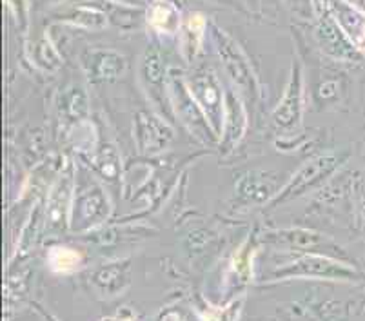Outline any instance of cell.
Instances as JSON below:
<instances>
[{"label": "cell", "mask_w": 365, "mask_h": 321, "mask_svg": "<svg viewBox=\"0 0 365 321\" xmlns=\"http://www.w3.org/2000/svg\"><path fill=\"white\" fill-rule=\"evenodd\" d=\"M82 69L89 84H108V82L117 80L125 73L128 60L115 49L108 48H93L82 55L81 58Z\"/></svg>", "instance_id": "10"}, {"label": "cell", "mask_w": 365, "mask_h": 321, "mask_svg": "<svg viewBox=\"0 0 365 321\" xmlns=\"http://www.w3.org/2000/svg\"><path fill=\"white\" fill-rule=\"evenodd\" d=\"M91 283L104 296L122 294V290L129 285V263L128 261H117V263L98 267L93 273Z\"/></svg>", "instance_id": "18"}, {"label": "cell", "mask_w": 365, "mask_h": 321, "mask_svg": "<svg viewBox=\"0 0 365 321\" xmlns=\"http://www.w3.org/2000/svg\"><path fill=\"white\" fill-rule=\"evenodd\" d=\"M117 2H124V4H129V0H117Z\"/></svg>", "instance_id": "32"}, {"label": "cell", "mask_w": 365, "mask_h": 321, "mask_svg": "<svg viewBox=\"0 0 365 321\" xmlns=\"http://www.w3.org/2000/svg\"><path fill=\"white\" fill-rule=\"evenodd\" d=\"M48 267L56 274H73L84 267V256L81 251L68 247V245H55L48 251Z\"/></svg>", "instance_id": "21"}, {"label": "cell", "mask_w": 365, "mask_h": 321, "mask_svg": "<svg viewBox=\"0 0 365 321\" xmlns=\"http://www.w3.org/2000/svg\"><path fill=\"white\" fill-rule=\"evenodd\" d=\"M187 88L204 115L207 117L209 124L215 129L218 138L222 137L225 115V89L222 88V80L218 73L211 65H198L185 77Z\"/></svg>", "instance_id": "5"}, {"label": "cell", "mask_w": 365, "mask_h": 321, "mask_svg": "<svg viewBox=\"0 0 365 321\" xmlns=\"http://www.w3.org/2000/svg\"><path fill=\"white\" fill-rule=\"evenodd\" d=\"M44 2H48V4H58L62 0H44Z\"/></svg>", "instance_id": "31"}, {"label": "cell", "mask_w": 365, "mask_h": 321, "mask_svg": "<svg viewBox=\"0 0 365 321\" xmlns=\"http://www.w3.org/2000/svg\"><path fill=\"white\" fill-rule=\"evenodd\" d=\"M242 305L244 300H235L227 307L205 305V309L200 310V321H238Z\"/></svg>", "instance_id": "25"}, {"label": "cell", "mask_w": 365, "mask_h": 321, "mask_svg": "<svg viewBox=\"0 0 365 321\" xmlns=\"http://www.w3.org/2000/svg\"><path fill=\"white\" fill-rule=\"evenodd\" d=\"M73 193H75V167L71 165L68 173L62 174L48 198L46 207V220L53 229H64L66 223L71 221Z\"/></svg>", "instance_id": "12"}, {"label": "cell", "mask_w": 365, "mask_h": 321, "mask_svg": "<svg viewBox=\"0 0 365 321\" xmlns=\"http://www.w3.org/2000/svg\"><path fill=\"white\" fill-rule=\"evenodd\" d=\"M361 216L365 220V194H364V200H361Z\"/></svg>", "instance_id": "30"}, {"label": "cell", "mask_w": 365, "mask_h": 321, "mask_svg": "<svg viewBox=\"0 0 365 321\" xmlns=\"http://www.w3.org/2000/svg\"><path fill=\"white\" fill-rule=\"evenodd\" d=\"M349 158V149H334V151H327V153L311 158L309 162H305L297 173L287 180V184L278 191L277 196L269 201V207L277 209V207L287 205L289 201L297 200V198L318 189L329 180L333 174H336Z\"/></svg>", "instance_id": "2"}, {"label": "cell", "mask_w": 365, "mask_h": 321, "mask_svg": "<svg viewBox=\"0 0 365 321\" xmlns=\"http://www.w3.org/2000/svg\"><path fill=\"white\" fill-rule=\"evenodd\" d=\"M145 21L155 33L160 35H180L184 21L182 13L173 0H151L145 8Z\"/></svg>", "instance_id": "16"}, {"label": "cell", "mask_w": 365, "mask_h": 321, "mask_svg": "<svg viewBox=\"0 0 365 321\" xmlns=\"http://www.w3.org/2000/svg\"><path fill=\"white\" fill-rule=\"evenodd\" d=\"M235 191L244 204L262 205L265 201L273 200L280 189H277L274 178L271 174L264 173V171H253V173L244 174L238 180Z\"/></svg>", "instance_id": "15"}, {"label": "cell", "mask_w": 365, "mask_h": 321, "mask_svg": "<svg viewBox=\"0 0 365 321\" xmlns=\"http://www.w3.org/2000/svg\"><path fill=\"white\" fill-rule=\"evenodd\" d=\"M158 321H191L187 316H185L182 310H177V309H169L165 310V312H162L160 320Z\"/></svg>", "instance_id": "27"}, {"label": "cell", "mask_w": 365, "mask_h": 321, "mask_svg": "<svg viewBox=\"0 0 365 321\" xmlns=\"http://www.w3.org/2000/svg\"><path fill=\"white\" fill-rule=\"evenodd\" d=\"M345 2L353 6V8L360 9V11H365V0H345Z\"/></svg>", "instance_id": "28"}, {"label": "cell", "mask_w": 365, "mask_h": 321, "mask_svg": "<svg viewBox=\"0 0 365 321\" xmlns=\"http://www.w3.org/2000/svg\"><path fill=\"white\" fill-rule=\"evenodd\" d=\"M138 78L144 88L145 95L155 105L158 115L165 118V115H171V100H169V69L165 68V62L162 58L160 49L151 46L144 51L140 58V68H138Z\"/></svg>", "instance_id": "8"}, {"label": "cell", "mask_w": 365, "mask_h": 321, "mask_svg": "<svg viewBox=\"0 0 365 321\" xmlns=\"http://www.w3.org/2000/svg\"><path fill=\"white\" fill-rule=\"evenodd\" d=\"M31 62L42 71L55 73L62 65V58L48 35H42L31 48Z\"/></svg>", "instance_id": "23"}, {"label": "cell", "mask_w": 365, "mask_h": 321, "mask_svg": "<svg viewBox=\"0 0 365 321\" xmlns=\"http://www.w3.org/2000/svg\"><path fill=\"white\" fill-rule=\"evenodd\" d=\"M49 321H55V320H49Z\"/></svg>", "instance_id": "34"}, {"label": "cell", "mask_w": 365, "mask_h": 321, "mask_svg": "<svg viewBox=\"0 0 365 321\" xmlns=\"http://www.w3.org/2000/svg\"><path fill=\"white\" fill-rule=\"evenodd\" d=\"M249 127L247 109H245L242 95L235 88L225 89V115H224V129L218 142L222 157H227L233 153L242 138L245 137Z\"/></svg>", "instance_id": "11"}, {"label": "cell", "mask_w": 365, "mask_h": 321, "mask_svg": "<svg viewBox=\"0 0 365 321\" xmlns=\"http://www.w3.org/2000/svg\"><path fill=\"white\" fill-rule=\"evenodd\" d=\"M91 171L106 181H117L120 178V157L117 147L109 142L98 144L97 149L89 154Z\"/></svg>", "instance_id": "20"}, {"label": "cell", "mask_w": 365, "mask_h": 321, "mask_svg": "<svg viewBox=\"0 0 365 321\" xmlns=\"http://www.w3.org/2000/svg\"><path fill=\"white\" fill-rule=\"evenodd\" d=\"M255 254H257V245L251 240H247L238 249V253H235L233 260H231V270H233L237 280L242 281V283H247L253 278Z\"/></svg>", "instance_id": "24"}, {"label": "cell", "mask_w": 365, "mask_h": 321, "mask_svg": "<svg viewBox=\"0 0 365 321\" xmlns=\"http://www.w3.org/2000/svg\"><path fill=\"white\" fill-rule=\"evenodd\" d=\"M111 214V201L98 177L84 164L75 165V193H73V231H89L104 223Z\"/></svg>", "instance_id": "1"}, {"label": "cell", "mask_w": 365, "mask_h": 321, "mask_svg": "<svg viewBox=\"0 0 365 321\" xmlns=\"http://www.w3.org/2000/svg\"><path fill=\"white\" fill-rule=\"evenodd\" d=\"M109 321H137V317L131 316V314H124V316H117L115 320H109Z\"/></svg>", "instance_id": "29"}, {"label": "cell", "mask_w": 365, "mask_h": 321, "mask_svg": "<svg viewBox=\"0 0 365 321\" xmlns=\"http://www.w3.org/2000/svg\"><path fill=\"white\" fill-rule=\"evenodd\" d=\"M56 112L64 124L82 125L89 118V98L88 91L82 84L73 82L66 85L56 95Z\"/></svg>", "instance_id": "13"}, {"label": "cell", "mask_w": 365, "mask_h": 321, "mask_svg": "<svg viewBox=\"0 0 365 321\" xmlns=\"http://www.w3.org/2000/svg\"><path fill=\"white\" fill-rule=\"evenodd\" d=\"M211 31H213L215 48H217L218 56H220L222 65H224L225 73L233 82L235 89L238 88V93L242 97L257 100L260 85H258L257 75H255L253 65H251V60L247 58L245 51L233 36L227 35L218 26H213Z\"/></svg>", "instance_id": "4"}, {"label": "cell", "mask_w": 365, "mask_h": 321, "mask_svg": "<svg viewBox=\"0 0 365 321\" xmlns=\"http://www.w3.org/2000/svg\"><path fill=\"white\" fill-rule=\"evenodd\" d=\"M273 276L278 280L284 278H324V280H344L360 281L365 280L356 267L340 261L338 258L324 256V254H304L300 258L287 261L282 267L273 270Z\"/></svg>", "instance_id": "6"}, {"label": "cell", "mask_w": 365, "mask_h": 321, "mask_svg": "<svg viewBox=\"0 0 365 321\" xmlns=\"http://www.w3.org/2000/svg\"><path fill=\"white\" fill-rule=\"evenodd\" d=\"M215 2H220V4H222V2H225V0H215Z\"/></svg>", "instance_id": "33"}, {"label": "cell", "mask_w": 365, "mask_h": 321, "mask_svg": "<svg viewBox=\"0 0 365 321\" xmlns=\"http://www.w3.org/2000/svg\"><path fill=\"white\" fill-rule=\"evenodd\" d=\"M302 118H304V71L298 62H293L289 80L285 84L277 107L271 112V127L282 137H293L302 127Z\"/></svg>", "instance_id": "7"}, {"label": "cell", "mask_w": 365, "mask_h": 321, "mask_svg": "<svg viewBox=\"0 0 365 321\" xmlns=\"http://www.w3.org/2000/svg\"><path fill=\"white\" fill-rule=\"evenodd\" d=\"M169 100H171L173 115L189 133L209 147H218L220 138L215 133L207 117L189 91L185 77L177 69H169Z\"/></svg>", "instance_id": "3"}, {"label": "cell", "mask_w": 365, "mask_h": 321, "mask_svg": "<svg viewBox=\"0 0 365 321\" xmlns=\"http://www.w3.org/2000/svg\"><path fill=\"white\" fill-rule=\"evenodd\" d=\"M64 22L76 26V28L91 29V31H101V29L108 28L109 21L108 15L97 8L95 4H78L64 15Z\"/></svg>", "instance_id": "22"}, {"label": "cell", "mask_w": 365, "mask_h": 321, "mask_svg": "<svg viewBox=\"0 0 365 321\" xmlns=\"http://www.w3.org/2000/svg\"><path fill=\"white\" fill-rule=\"evenodd\" d=\"M133 131H135L133 137L138 153L144 157L160 154L175 140V131L169 122L164 120L162 115H153L149 111L137 112L133 122Z\"/></svg>", "instance_id": "9"}, {"label": "cell", "mask_w": 365, "mask_h": 321, "mask_svg": "<svg viewBox=\"0 0 365 321\" xmlns=\"http://www.w3.org/2000/svg\"><path fill=\"white\" fill-rule=\"evenodd\" d=\"M274 240L282 241V243L289 245L291 249L297 251H311V254H324V256H329L327 249L334 251V253H340V247L333 243L327 236L320 233H314V231L307 229H287V231H278L273 233Z\"/></svg>", "instance_id": "17"}, {"label": "cell", "mask_w": 365, "mask_h": 321, "mask_svg": "<svg viewBox=\"0 0 365 321\" xmlns=\"http://www.w3.org/2000/svg\"><path fill=\"white\" fill-rule=\"evenodd\" d=\"M318 42L327 55L340 58V60H353L358 56V48L353 44L347 33L340 28L336 19L325 16L317 28Z\"/></svg>", "instance_id": "14"}, {"label": "cell", "mask_w": 365, "mask_h": 321, "mask_svg": "<svg viewBox=\"0 0 365 321\" xmlns=\"http://www.w3.org/2000/svg\"><path fill=\"white\" fill-rule=\"evenodd\" d=\"M205 31H207V19L202 13H189L180 29L182 55L189 64L197 60V56L200 55Z\"/></svg>", "instance_id": "19"}, {"label": "cell", "mask_w": 365, "mask_h": 321, "mask_svg": "<svg viewBox=\"0 0 365 321\" xmlns=\"http://www.w3.org/2000/svg\"><path fill=\"white\" fill-rule=\"evenodd\" d=\"M285 6L289 8L291 13L302 19H311L313 16V0H284Z\"/></svg>", "instance_id": "26"}]
</instances>
